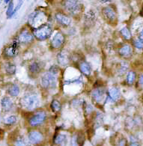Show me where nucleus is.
Segmentation results:
<instances>
[{"instance_id": "17", "label": "nucleus", "mask_w": 143, "mask_h": 146, "mask_svg": "<svg viewBox=\"0 0 143 146\" xmlns=\"http://www.w3.org/2000/svg\"><path fill=\"white\" fill-rule=\"evenodd\" d=\"M17 43L14 42L11 46H7L4 50V55L7 57H14L16 56L18 53V48H17Z\"/></svg>"}, {"instance_id": "19", "label": "nucleus", "mask_w": 143, "mask_h": 146, "mask_svg": "<svg viewBox=\"0 0 143 146\" xmlns=\"http://www.w3.org/2000/svg\"><path fill=\"white\" fill-rule=\"evenodd\" d=\"M79 69L85 76H90V74H92V68L86 61H81L79 63Z\"/></svg>"}, {"instance_id": "35", "label": "nucleus", "mask_w": 143, "mask_h": 146, "mask_svg": "<svg viewBox=\"0 0 143 146\" xmlns=\"http://www.w3.org/2000/svg\"><path fill=\"white\" fill-rule=\"evenodd\" d=\"M138 82H139V85H143V74H141L139 77V80H138Z\"/></svg>"}, {"instance_id": "22", "label": "nucleus", "mask_w": 143, "mask_h": 146, "mask_svg": "<svg viewBox=\"0 0 143 146\" xmlns=\"http://www.w3.org/2000/svg\"><path fill=\"white\" fill-rule=\"evenodd\" d=\"M66 140H67V136L65 134L58 133L54 137L53 142L57 145H63L65 144Z\"/></svg>"}, {"instance_id": "36", "label": "nucleus", "mask_w": 143, "mask_h": 146, "mask_svg": "<svg viewBox=\"0 0 143 146\" xmlns=\"http://www.w3.org/2000/svg\"><path fill=\"white\" fill-rule=\"evenodd\" d=\"M128 146H141L139 142H132L131 143H130V145Z\"/></svg>"}, {"instance_id": "13", "label": "nucleus", "mask_w": 143, "mask_h": 146, "mask_svg": "<svg viewBox=\"0 0 143 146\" xmlns=\"http://www.w3.org/2000/svg\"><path fill=\"white\" fill-rule=\"evenodd\" d=\"M57 61L58 63L61 66H67L69 64L70 62L71 61V56L70 55L69 52L67 50H62L60 51L59 53L57 56Z\"/></svg>"}, {"instance_id": "24", "label": "nucleus", "mask_w": 143, "mask_h": 146, "mask_svg": "<svg viewBox=\"0 0 143 146\" xmlns=\"http://www.w3.org/2000/svg\"><path fill=\"white\" fill-rule=\"evenodd\" d=\"M120 34L124 40H131L132 38V34L130 31L128 27H124L120 30Z\"/></svg>"}, {"instance_id": "34", "label": "nucleus", "mask_w": 143, "mask_h": 146, "mask_svg": "<svg viewBox=\"0 0 143 146\" xmlns=\"http://www.w3.org/2000/svg\"><path fill=\"white\" fill-rule=\"evenodd\" d=\"M58 71H59V68H58L56 66H55V65H54V66H52L51 68H50V70H49V72L55 74V75L57 74Z\"/></svg>"}, {"instance_id": "32", "label": "nucleus", "mask_w": 143, "mask_h": 146, "mask_svg": "<svg viewBox=\"0 0 143 146\" xmlns=\"http://www.w3.org/2000/svg\"><path fill=\"white\" fill-rule=\"evenodd\" d=\"M133 44L136 48L143 49V40H142L141 39H139V38L134 39L133 41Z\"/></svg>"}, {"instance_id": "14", "label": "nucleus", "mask_w": 143, "mask_h": 146, "mask_svg": "<svg viewBox=\"0 0 143 146\" xmlns=\"http://www.w3.org/2000/svg\"><path fill=\"white\" fill-rule=\"evenodd\" d=\"M118 54L124 58H129L133 55V48L130 44H124L118 49Z\"/></svg>"}, {"instance_id": "8", "label": "nucleus", "mask_w": 143, "mask_h": 146, "mask_svg": "<svg viewBox=\"0 0 143 146\" xmlns=\"http://www.w3.org/2000/svg\"><path fill=\"white\" fill-rule=\"evenodd\" d=\"M65 42V37L61 32H56L50 43V46L53 49L61 48Z\"/></svg>"}, {"instance_id": "27", "label": "nucleus", "mask_w": 143, "mask_h": 146, "mask_svg": "<svg viewBox=\"0 0 143 146\" xmlns=\"http://www.w3.org/2000/svg\"><path fill=\"white\" fill-rule=\"evenodd\" d=\"M94 20H95V15L92 11L88 12L85 15V23H86V24H92V23H94Z\"/></svg>"}, {"instance_id": "12", "label": "nucleus", "mask_w": 143, "mask_h": 146, "mask_svg": "<svg viewBox=\"0 0 143 146\" xmlns=\"http://www.w3.org/2000/svg\"><path fill=\"white\" fill-rule=\"evenodd\" d=\"M92 98L93 100L97 103H101L106 99V93L104 88H96L93 89L91 93Z\"/></svg>"}, {"instance_id": "26", "label": "nucleus", "mask_w": 143, "mask_h": 146, "mask_svg": "<svg viewBox=\"0 0 143 146\" xmlns=\"http://www.w3.org/2000/svg\"><path fill=\"white\" fill-rule=\"evenodd\" d=\"M50 107L54 112H59L62 109V104L59 100H53L50 104Z\"/></svg>"}, {"instance_id": "31", "label": "nucleus", "mask_w": 143, "mask_h": 146, "mask_svg": "<svg viewBox=\"0 0 143 146\" xmlns=\"http://www.w3.org/2000/svg\"><path fill=\"white\" fill-rule=\"evenodd\" d=\"M17 121V117L15 115H11L6 118L5 121V123L8 125H11V124H15Z\"/></svg>"}, {"instance_id": "1", "label": "nucleus", "mask_w": 143, "mask_h": 146, "mask_svg": "<svg viewBox=\"0 0 143 146\" xmlns=\"http://www.w3.org/2000/svg\"><path fill=\"white\" fill-rule=\"evenodd\" d=\"M47 19L48 17L46 13L41 11H35L29 16L28 23L33 28V29H35L44 24L47 23Z\"/></svg>"}, {"instance_id": "21", "label": "nucleus", "mask_w": 143, "mask_h": 146, "mask_svg": "<svg viewBox=\"0 0 143 146\" xmlns=\"http://www.w3.org/2000/svg\"><path fill=\"white\" fill-rule=\"evenodd\" d=\"M1 105H2V109L5 111H9L10 110H11L14 104H13V102L10 98H8V97H5L1 100Z\"/></svg>"}, {"instance_id": "4", "label": "nucleus", "mask_w": 143, "mask_h": 146, "mask_svg": "<svg viewBox=\"0 0 143 146\" xmlns=\"http://www.w3.org/2000/svg\"><path fill=\"white\" fill-rule=\"evenodd\" d=\"M57 77L50 72L45 73L41 78V85L45 89H53L57 86Z\"/></svg>"}, {"instance_id": "11", "label": "nucleus", "mask_w": 143, "mask_h": 146, "mask_svg": "<svg viewBox=\"0 0 143 146\" xmlns=\"http://www.w3.org/2000/svg\"><path fill=\"white\" fill-rule=\"evenodd\" d=\"M55 19L59 24L62 26H65V27L69 26L72 21L71 18L68 15L63 12H60V11L55 14Z\"/></svg>"}, {"instance_id": "6", "label": "nucleus", "mask_w": 143, "mask_h": 146, "mask_svg": "<svg viewBox=\"0 0 143 146\" xmlns=\"http://www.w3.org/2000/svg\"><path fill=\"white\" fill-rule=\"evenodd\" d=\"M46 120L47 113L45 112L41 111V112H35L34 115H32L31 118L29 119V123L30 126L38 127L44 124Z\"/></svg>"}, {"instance_id": "33", "label": "nucleus", "mask_w": 143, "mask_h": 146, "mask_svg": "<svg viewBox=\"0 0 143 146\" xmlns=\"http://www.w3.org/2000/svg\"><path fill=\"white\" fill-rule=\"evenodd\" d=\"M117 146H127V141L125 138L120 139L118 142Z\"/></svg>"}, {"instance_id": "29", "label": "nucleus", "mask_w": 143, "mask_h": 146, "mask_svg": "<svg viewBox=\"0 0 143 146\" xmlns=\"http://www.w3.org/2000/svg\"><path fill=\"white\" fill-rule=\"evenodd\" d=\"M14 146H28V143L22 137H18L14 140Z\"/></svg>"}, {"instance_id": "3", "label": "nucleus", "mask_w": 143, "mask_h": 146, "mask_svg": "<svg viewBox=\"0 0 143 146\" xmlns=\"http://www.w3.org/2000/svg\"><path fill=\"white\" fill-rule=\"evenodd\" d=\"M39 99L35 94H27L21 99V105L26 110L32 111L39 106Z\"/></svg>"}, {"instance_id": "25", "label": "nucleus", "mask_w": 143, "mask_h": 146, "mask_svg": "<svg viewBox=\"0 0 143 146\" xmlns=\"http://www.w3.org/2000/svg\"><path fill=\"white\" fill-rule=\"evenodd\" d=\"M8 93L13 97H17L20 94V88L16 84H12L8 88Z\"/></svg>"}, {"instance_id": "5", "label": "nucleus", "mask_w": 143, "mask_h": 146, "mask_svg": "<svg viewBox=\"0 0 143 146\" xmlns=\"http://www.w3.org/2000/svg\"><path fill=\"white\" fill-rule=\"evenodd\" d=\"M63 5L65 10L73 16L80 14L82 11V5L79 1H65Z\"/></svg>"}, {"instance_id": "16", "label": "nucleus", "mask_w": 143, "mask_h": 146, "mask_svg": "<svg viewBox=\"0 0 143 146\" xmlns=\"http://www.w3.org/2000/svg\"><path fill=\"white\" fill-rule=\"evenodd\" d=\"M84 143H85V136L81 133H76L72 137V146H83Z\"/></svg>"}, {"instance_id": "20", "label": "nucleus", "mask_w": 143, "mask_h": 146, "mask_svg": "<svg viewBox=\"0 0 143 146\" xmlns=\"http://www.w3.org/2000/svg\"><path fill=\"white\" fill-rule=\"evenodd\" d=\"M129 68V64L125 61H121L119 64H118L117 73L119 76H123L124 74L127 73V70Z\"/></svg>"}, {"instance_id": "2", "label": "nucleus", "mask_w": 143, "mask_h": 146, "mask_svg": "<svg viewBox=\"0 0 143 146\" xmlns=\"http://www.w3.org/2000/svg\"><path fill=\"white\" fill-rule=\"evenodd\" d=\"M53 32V27L50 23H46L38 28L33 29L35 38L38 40H44L49 38Z\"/></svg>"}, {"instance_id": "37", "label": "nucleus", "mask_w": 143, "mask_h": 146, "mask_svg": "<svg viewBox=\"0 0 143 146\" xmlns=\"http://www.w3.org/2000/svg\"><path fill=\"white\" fill-rule=\"evenodd\" d=\"M139 39H141L142 40H143V29L141 31V32H140V33H139Z\"/></svg>"}, {"instance_id": "23", "label": "nucleus", "mask_w": 143, "mask_h": 146, "mask_svg": "<svg viewBox=\"0 0 143 146\" xmlns=\"http://www.w3.org/2000/svg\"><path fill=\"white\" fill-rule=\"evenodd\" d=\"M136 80V73L133 70H130L129 72L127 73V76H126V82L127 84L131 86L135 82Z\"/></svg>"}, {"instance_id": "7", "label": "nucleus", "mask_w": 143, "mask_h": 146, "mask_svg": "<svg viewBox=\"0 0 143 146\" xmlns=\"http://www.w3.org/2000/svg\"><path fill=\"white\" fill-rule=\"evenodd\" d=\"M34 35L33 33H32V32H30L27 29H24L21 30L20 34L18 35L17 42L24 44H29L34 40Z\"/></svg>"}, {"instance_id": "9", "label": "nucleus", "mask_w": 143, "mask_h": 146, "mask_svg": "<svg viewBox=\"0 0 143 146\" xmlns=\"http://www.w3.org/2000/svg\"><path fill=\"white\" fill-rule=\"evenodd\" d=\"M102 14L106 20L109 23H112L117 19L116 11L112 6H106L102 9Z\"/></svg>"}, {"instance_id": "30", "label": "nucleus", "mask_w": 143, "mask_h": 146, "mask_svg": "<svg viewBox=\"0 0 143 146\" xmlns=\"http://www.w3.org/2000/svg\"><path fill=\"white\" fill-rule=\"evenodd\" d=\"M14 2L13 1H11L9 5H8V8L7 9V12L6 14L8 17H11L13 16V13H14Z\"/></svg>"}, {"instance_id": "18", "label": "nucleus", "mask_w": 143, "mask_h": 146, "mask_svg": "<svg viewBox=\"0 0 143 146\" xmlns=\"http://www.w3.org/2000/svg\"><path fill=\"white\" fill-rule=\"evenodd\" d=\"M42 69H43V65L41 63L39 62L35 61V62H32L29 66V70L30 73H32V74H40L41 72Z\"/></svg>"}, {"instance_id": "28", "label": "nucleus", "mask_w": 143, "mask_h": 146, "mask_svg": "<svg viewBox=\"0 0 143 146\" xmlns=\"http://www.w3.org/2000/svg\"><path fill=\"white\" fill-rule=\"evenodd\" d=\"M5 68L6 73L8 74H10V75L14 74L15 72H16V66L14 64L10 63V62H8V63L5 64Z\"/></svg>"}, {"instance_id": "10", "label": "nucleus", "mask_w": 143, "mask_h": 146, "mask_svg": "<svg viewBox=\"0 0 143 146\" xmlns=\"http://www.w3.org/2000/svg\"><path fill=\"white\" fill-rule=\"evenodd\" d=\"M28 139L32 144L37 145L41 143L44 139V134L39 130H32L28 134Z\"/></svg>"}, {"instance_id": "15", "label": "nucleus", "mask_w": 143, "mask_h": 146, "mask_svg": "<svg viewBox=\"0 0 143 146\" xmlns=\"http://www.w3.org/2000/svg\"><path fill=\"white\" fill-rule=\"evenodd\" d=\"M107 96L108 98H109L112 101H116L121 98V92L117 87L112 86L109 88Z\"/></svg>"}]
</instances>
